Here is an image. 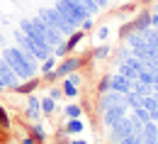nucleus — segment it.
Instances as JSON below:
<instances>
[{"mask_svg": "<svg viewBox=\"0 0 158 144\" xmlns=\"http://www.w3.org/2000/svg\"><path fill=\"white\" fill-rule=\"evenodd\" d=\"M107 37H110V27H100V29H98V39L105 41Z\"/></svg>", "mask_w": 158, "mask_h": 144, "instance_id": "obj_35", "label": "nucleus"}, {"mask_svg": "<svg viewBox=\"0 0 158 144\" xmlns=\"http://www.w3.org/2000/svg\"><path fill=\"white\" fill-rule=\"evenodd\" d=\"M156 127H158V122H156Z\"/></svg>", "mask_w": 158, "mask_h": 144, "instance_id": "obj_46", "label": "nucleus"}, {"mask_svg": "<svg viewBox=\"0 0 158 144\" xmlns=\"http://www.w3.org/2000/svg\"><path fill=\"white\" fill-rule=\"evenodd\" d=\"M51 54H54V56H56V59H63V56H68V54H71V51H68V46H66V39L61 41L59 46H54V51H51Z\"/></svg>", "mask_w": 158, "mask_h": 144, "instance_id": "obj_27", "label": "nucleus"}, {"mask_svg": "<svg viewBox=\"0 0 158 144\" xmlns=\"http://www.w3.org/2000/svg\"><path fill=\"white\" fill-rule=\"evenodd\" d=\"M129 134H134V122H131V117L127 115V117H122L119 122H114L107 129V142L117 144L119 139H124V137H129Z\"/></svg>", "mask_w": 158, "mask_h": 144, "instance_id": "obj_5", "label": "nucleus"}, {"mask_svg": "<svg viewBox=\"0 0 158 144\" xmlns=\"http://www.w3.org/2000/svg\"><path fill=\"white\" fill-rule=\"evenodd\" d=\"M153 78H156V73H153V71H148V68H143V71H139V78H136V81L153 85Z\"/></svg>", "mask_w": 158, "mask_h": 144, "instance_id": "obj_25", "label": "nucleus"}, {"mask_svg": "<svg viewBox=\"0 0 158 144\" xmlns=\"http://www.w3.org/2000/svg\"><path fill=\"white\" fill-rule=\"evenodd\" d=\"M2 90H5V85H2V83H0V93H2Z\"/></svg>", "mask_w": 158, "mask_h": 144, "instance_id": "obj_42", "label": "nucleus"}, {"mask_svg": "<svg viewBox=\"0 0 158 144\" xmlns=\"http://www.w3.org/2000/svg\"><path fill=\"white\" fill-rule=\"evenodd\" d=\"M63 129H66V134H68V137H78L80 132H85V122H83L80 117H73V120H68V122H66Z\"/></svg>", "mask_w": 158, "mask_h": 144, "instance_id": "obj_13", "label": "nucleus"}, {"mask_svg": "<svg viewBox=\"0 0 158 144\" xmlns=\"http://www.w3.org/2000/svg\"><path fill=\"white\" fill-rule=\"evenodd\" d=\"M63 115L68 117V120H73V117H83V105H78V103H71L66 110H63Z\"/></svg>", "mask_w": 158, "mask_h": 144, "instance_id": "obj_19", "label": "nucleus"}, {"mask_svg": "<svg viewBox=\"0 0 158 144\" xmlns=\"http://www.w3.org/2000/svg\"><path fill=\"white\" fill-rule=\"evenodd\" d=\"M110 78H112V73H105V76L100 78V83H98V95H102V93H107V90H110Z\"/></svg>", "mask_w": 158, "mask_h": 144, "instance_id": "obj_26", "label": "nucleus"}, {"mask_svg": "<svg viewBox=\"0 0 158 144\" xmlns=\"http://www.w3.org/2000/svg\"><path fill=\"white\" fill-rule=\"evenodd\" d=\"M95 2H98V7H100V10H105V7H107V2H110V0H95Z\"/></svg>", "mask_w": 158, "mask_h": 144, "instance_id": "obj_36", "label": "nucleus"}, {"mask_svg": "<svg viewBox=\"0 0 158 144\" xmlns=\"http://www.w3.org/2000/svg\"><path fill=\"white\" fill-rule=\"evenodd\" d=\"M39 115H44V112H41V98L32 93V95L27 98V107H24V117H27L29 122H37V120H39Z\"/></svg>", "mask_w": 158, "mask_h": 144, "instance_id": "obj_9", "label": "nucleus"}, {"mask_svg": "<svg viewBox=\"0 0 158 144\" xmlns=\"http://www.w3.org/2000/svg\"><path fill=\"white\" fill-rule=\"evenodd\" d=\"M66 78H68V81L73 83V85H78V88H80V83H83V78H80V73H78V71H73V73H68Z\"/></svg>", "mask_w": 158, "mask_h": 144, "instance_id": "obj_33", "label": "nucleus"}, {"mask_svg": "<svg viewBox=\"0 0 158 144\" xmlns=\"http://www.w3.org/2000/svg\"><path fill=\"white\" fill-rule=\"evenodd\" d=\"M110 90L127 93V90H131V81H129L127 76H122V73H112V78H110Z\"/></svg>", "mask_w": 158, "mask_h": 144, "instance_id": "obj_11", "label": "nucleus"}, {"mask_svg": "<svg viewBox=\"0 0 158 144\" xmlns=\"http://www.w3.org/2000/svg\"><path fill=\"white\" fill-rule=\"evenodd\" d=\"M41 112H44V115H54V112H56V100L49 98V95H44V98H41Z\"/></svg>", "mask_w": 158, "mask_h": 144, "instance_id": "obj_18", "label": "nucleus"}, {"mask_svg": "<svg viewBox=\"0 0 158 144\" xmlns=\"http://www.w3.org/2000/svg\"><path fill=\"white\" fill-rule=\"evenodd\" d=\"M68 144H88L85 139H73V142H68Z\"/></svg>", "mask_w": 158, "mask_h": 144, "instance_id": "obj_39", "label": "nucleus"}, {"mask_svg": "<svg viewBox=\"0 0 158 144\" xmlns=\"http://www.w3.org/2000/svg\"><path fill=\"white\" fill-rule=\"evenodd\" d=\"M83 68V59L80 56H63L59 63H56V68L51 71V73H46V81H59V78H66L68 73H73V71H80Z\"/></svg>", "mask_w": 158, "mask_h": 144, "instance_id": "obj_4", "label": "nucleus"}, {"mask_svg": "<svg viewBox=\"0 0 158 144\" xmlns=\"http://www.w3.org/2000/svg\"><path fill=\"white\" fill-rule=\"evenodd\" d=\"M153 93H156V95H158V85H156V88H153Z\"/></svg>", "mask_w": 158, "mask_h": 144, "instance_id": "obj_44", "label": "nucleus"}, {"mask_svg": "<svg viewBox=\"0 0 158 144\" xmlns=\"http://www.w3.org/2000/svg\"><path fill=\"white\" fill-rule=\"evenodd\" d=\"M153 12H158V0H156V10H153Z\"/></svg>", "mask_w": 158, "mask_h": 144, "instance_id": "obj_45", "label": "nucleus"}, {"mask_svg": "<svg viewBox=\"0 0 158 144\" xmlns=\"http://www.w3.org/2000/svg\"><path fill=\"white\" fill-rule=\"evenodd\" d=\"M117 73L127 76L129 81H136V78H139V73L134 71V68H131V66H127V63H119V66H117Z\"/></svg>", "mask_w": 158, "mask_h": 144, "instance_id": "obj_22", "label": "nucleus"}, {"mask_svg": "<svg viewBox=\"0 0 158 144\" xmlns=\"http://www.w3.org/2000/svg\"><path fill=\"white\" fill-rule=\"evenodd\" d=\"M0 127L2 129H10V115H7V110L0 105Z\"/></svg>", "mask_w": 158, "mask_h": 144, "instance_id": "obj_30", "label": "nucleus"}, {"mask_svg": "<svg viewBox=\"0 0 158 144\" xmlns=\"http://www.w3.org/2000/svg\"><path fill=\"white\" fill-rule=\"evenodd\" d=\"M80 29H83V32H90V29H93V17H85V20L80 22Z\"/></svg>", "mask_w": 158, "mask_h": 144, "instance_id": "obj_34", "label": "nucleus"}, {"mask_svg": "<svg viewBox=\"0 0 158 144\" xmlns=\"http://www.w3.org/2000/svg\"><path fill=\"white\" fill-rule=\"evenodd\" d=\"M124 103V93H117V90H107L98 98V110L102 112L105 107H112V105H119Z\"/></svg>", "mask_w": 158, "mask_h": 144, "instance_id": "obj_10", "label": "nucleus"}, {"mask_svg": "<svg viewBox=\"0 0 158 144\" xmlns=\"http://www.w3.org/2000/svg\"><path fill=\"white\" fill-rule=\"evenodd\" d=\"M141 2H143V5H151V2H156V0H141Z\"/></svg>", "mask_w": 158, "mask_h": 144, "instance_id": "obj_41", "label": "nucleus"}, {"mask_svg": "<svg viewBox=\"0 0 158 144\" xmlns=\"http://www.w3.org/2000/svg\"><path fill=\"white\" fill-rule=\"evenodd\" d=\"M22 144H37V142H34L32 137H24V139H22Z\"/></svg>", "mask_w": 158, "mask_h": 144, "instance_id": "obj_37", "label": "nucleus"}, {"mask_svg": "<svg viewBox=\"0 0 158 144\" xmlns=\"http://www.w3.org/2000/svg\"><path fill=\"white\" fill-rule=\"evenodd\" d=\"M39 144H44V142H39Z\"/></svg>", "mask_w": 158, "mask_h": 144, "instance_id": "obj_47", "label": "nucleus"}, {"mask_svg": "<svg viewBox=\"0 0 158 144\" xmlns=\"http://www.w3.org/2000/svg\"><path fill=\"white\" fill-rule=\"evenodd\" d=\"M0 83H2L7 90H12V88L17 85V73L10 68V63L5 61L2 56H0Z\"/></svg>", "mask_w": 158, "mask_h": 144, "instance_id": "obj_8", "label": "nucleus"}, {"mask_svg": "<svg viewBox=\"0 0 158 144\" xmlns=\"http://www.w3.org/2000/svg\"><path fill=\"white\" fill-rule=\"evenodd\" d=\"M124 63H127V66H131V68H134L136 73H139V71H143V61H141V59H136L134 54H131V56H129V59H127Z\"/></svg>", "mask_w": 158, "mask_h": 144, "instance_id": "obj_29", "label": "nucleus"}, {"mask_svg": "<svg viewBox=\"0 0 158 144\" xmlns=\"http://www.w3.org/2000/svg\"><path fill=\"white\" fill-rule=\"evenodd\" d=\"M83 39H85V32H83L80 27L76 29V32H71V34L66 37V46H68V51H76V46H78Z\"/></svg>", "mask_w": 158, "mask_h": 144, "instance_id": "obj_15", "label": "nucleus"}, {"mask_svg": "<svg viewBox=\"0 0 158 144\" xmlns=\"http://www.w3.org/2000/svg\"><path fill=\"white\" fill-rule=\"evenodd\" d=\"M2 41H5V37H2V34H0V44H2Z\"/></svg>", "mask_w": 158, "mask_h": 144, "instance_id": "obj_43", "label": "nucleus"}, {"mask_svg": "<svg viewBox=\"0 0 158 144\" xmlns=\"http://www.w3.org/2000/svg\"><path fill=\"white\" fill-rule=\"evenodd\" d=\"M61 95H63V88H61V85H54V88H49V98H54L56 103L61 100Z\"/></svg>", "mask_w": 158, "mask_h": 144, "instance_id": "obj_32", "label": "nucleus"}, {"mask_svg": "<svg viewBox=\"0 0 158 144\" xmlns=\"http://www.w3.org/2000/svg\"><path fill=\"white\" fill-rule=\"evenodd\" d=\"M151 120H153V122H158V110H153V112H151Z\"/></svg>", "mask_w": 158, "mask_h": 144, "instance_id": "obj_38", "label": "nucleus"}, {"mask_svg": "<svg viewBox=\"0 0 158 144\" xmlns=\"http://www.w3.org/2000/svg\"><path fill=\"white\" fill-rule=\"evenodd\" d=\"M76 2H80V5L88 10V15H90V17L100 12V7H98V2H95V0H76Z\"/></svg>", "mask_w": 158, "mask_h": 144, "instance_id": "obj_24", "label": "nucleus"}, {"mask_svg": "<svg viewBox=\"0 0 158 144\" xmlns=\"http://www.w3.org/2000/svg\"><path fill=\"white\" fill-rule=\"evenodd\" d=\"M131 90L141 95V98H146V95H151L153 93V85H148V83H141V81H131Z\"/></svg>", "mask_w": 158, "mask_h": 144, "instance_id": "obj_16", "label": "nucleus"}, {"mask_svg": "<svg viewBox=\"0 0 158 144\" xmlns=\"http://www.w3.org/2000/svg\"><path fill=\"white\" fill-rule=\"evenodd\" d=\"M127 115H129L127 103H119V105H112V107H105V110L100 112V122H102L105 129H110L114 122H119V120H122V117H127Z\"/></svg>", "mask_w": 158, "mask_h": 144, "instance_id": "obj_6", "label": "nucleus"}, {"mask_svg": "<svg viewBox=\"0 0 158 144\" xmlns=\"http://www.w3.org/2000/svg\"><path fill=\"white\" fill-rule=\"evenodd\" d=\"M124 103H127L129 110H131V107H139V105H141V95H136L134 90H127V93H124Z\"/></svg>", "mask_w": 158, "mask_h": 144, "instance_id": "obj_20", "label": "nucleus"}, {"mask_svg": "<svg viewBox=\"0 0 158 144\" xmlns=\"http://www.w3.org/2000/svg\"><path fill=\"white\" fill-rule=\"evenodd\" d=\"M61 88H63V95H66V98H78V90H80V88H78V85H73L68 78H63Z\"/></svg>", "mask_w": 158, "mask_h": 144, "instance_id": "obj_17", "label": "nucleus"}, {"mask_svg": "<svg viewBox=\"0 0 158 144\" xmlns=\"http://www.w3.org/2000/svg\"><path fill=\"white\" fill-rule=\"evenodd\" d=\"M29 137H32V139H34V142H37V144L46 139V129H44V124H41L39 120H37V122H32V124H29Z\"/></svg>", "mask_w": 158, "mask_h": 144, "instance_id": "obj_14", "label": "nucleus"}, {"mask_svg": "<svg viewBox=\"0 0 158 144\" xmlns=\"http://www.w3.org/2000/svg\"><path fill=\"white\" fill-rule=\"evenodd\" d=\"M54 7H56V10H59L61 15L73 24V27H80V22L85 20V17H90L88 10H85L80 2H76V0H56Z\"/></svg>", "mask_w": 158, "mask_h": 144, "instance_id": "obj_2", "label": "nucleus"}, {"mask_svg": "<svg viewBox=\"0 0 158 144\" xmlns=\"http://www.w3.org/2000/svg\"><path fill=\"white\" fill-rule=\"evenodd\" d=\"M129 56H131V49H129V46H122V49L117 51V56H114V61H117V66H119V63H124L127 59H129Z\"/></svg>", "mask_w": 158, "mask_h": 144, "instance_id": "obj_28", "label": "nucleus"}, {"mask_svg": "<svg viewBox=\"0 0 158 144\" xmlns=\"http://www.w3.org/2000/svg\"><path fill=\"white\" fill-rule=\"evenodd\" d=\"M136 142H143V137H141L139 132H134V134H129V137H124V139H119L117 144H136Z\"/></svg>", "mask_w": 158, "mask_h": 144, "instance_id": "obj_31", "label": "nucleus"}, {"mask_svg": "<svg viewBox=\"0 0 158 144\" xmlns=\"http://www.w3.org/2000/svg\"><path fill=\"white\" fill-rule=\"evenodd\" d=\"M15 41H17V46H20L24 54H29V56H32V59H37V61H44L41 51L37 49V44L29 39V37H27L24 32H20V29H17V32H15Z\"/></svg>", "mask_w": 158, "mask_h": 144, "instance_id": "obj_7", "label": "nucleus"}, {"mask_svg": "<svg viewBox=\"0 0 158 144\" xmlns=\"http://www.w3.org/2000/svg\"><path fill=\"white\" fill-rule=\"evenodd\" d=\"M143 144H158V139H143Z\"/></svg>", "mask_w": 158, "mask_h": 144, "instance_id": "obj_40", "label": "nucleus"}, {"mask_svg": "<svg viewBox=\"0 0 158 144\" xmlns=\"http://www.w3.org/2000/svg\"><path fill=\"white\" fill-rule=\"evenodd\" d=\"M39 17H44V20L49 22V24H51L56 32H61L63 37H68L71 32H76V29H78V27H73L71 22L66 20V17L61 15L56 7H44V10H39Z\"/></svg>", "mask_w": 158, "mask_h": 144, "instance_id": "obj_3", "label": "nucleus"}, {"mask_svg": "<svg viewBox=\"0 0 158 144\" xmlns=\"http://www.w3.org/2000/svg\"><path fill=\"white\" fill-rule=\"evenodd\" d=\"M56 63H59V59L51 54L49 59H44V61H41V73H51V71L56 68Z\"/></svg>", "mask_w": 158, "mask_h": 144, "instance_id": "obj_23", "label": "nucleus"}, {"mask_svg": "<svg viewBox=\"0 0 158 144\" xmlns=\"http://www.w3.org/2000/svg\"><path fill=\"white\" fill-rule=\"evenodd\" d=\"M37 88H39V78L34 76V78H27L24 83H17V85L12 88V93H17V95H32Z\"/></svg>", "mask_w": 158, "mask_h": 144, "instance_id": "obj_12", "label": "nucleus"}, {"mask_svg": "<svg viewBox=\"0 0 158 144\" xmlns=\"http://www.w3.org/2000/svg\"><path fill=\"white\" fill-rule=\"evenodd\" d=\"M2 59L10 63V68L17 73L20 81H27V78H34L37 76V59H32L29 54H24L20 46H10L2 51Z\"/></svg>", "mask_w": 158, "mask_h": 144, "instance_id": "obj_1", "label": "nucleus"}, {"mask_svg": "<svg viewBox=\"0 0 158 144\" xmlns=\"http://www.w3.org/2000/svg\"><path fill=\"white\" fill-rule=\"evenodd\" d=\"M90 56H93V59H98V61L107 59V56H110V46H107V44H100V46H95V49L90 51Z\"/></svg>", "mask_w": 158, "mask_h": 144, "instance_id": "obj_21", "label": "nucleus"}]
</instances>
